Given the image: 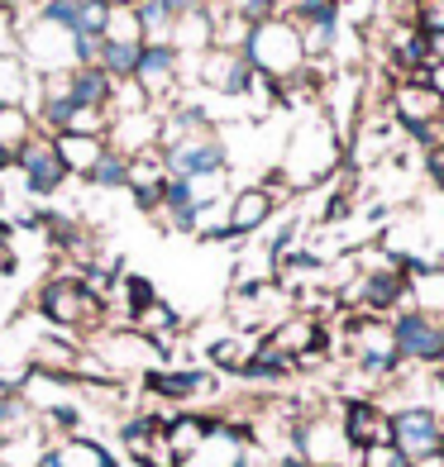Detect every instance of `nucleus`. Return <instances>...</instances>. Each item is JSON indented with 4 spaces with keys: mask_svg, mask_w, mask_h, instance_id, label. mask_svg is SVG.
Returning a JSON list of instances; mask_svg holds the SVG:
<instances>
[{
    "mask_svg": "<svg viewBox=\"0 0 444 467\" xmlns=\"http://www.w3.org/2000/svg\"><path fill=\"white\" fill-rule=\"evenodd\" d=\"M244 57H248V67L268 77V81H291L296 72L306 67V48H301V29L291 25L287 15H272L263 19V25H253L248 34V44H244Z\"/></svg>",
    "mask_w": 444,
    "mask_h": 467,
    "instance_id": "obj_1",
    "label": "nucleus"
},
{
    "mask_svg": "<svg viewBox=\"0 0 444 467\" xmlns=\"http://www.w3.org/2000/svg\"><path fill=\"white\" fill-rule=\"evenodd\" d=\"M38 315L62 334H100L105 329V301H96L81 286L77 272H62V277H48L38 286Z\"/></svg>",
    "mask_w": 444,
    "mask_h": 467,
    "instance_id": "obj_2",
    "label": "nucleus"
},
{
    "mask_svg": "<svg viewBox=\"0 0 444 467\" xmlns=\"http://www.w3.org/2000/svg\"><path fill=\"white\" fill-rule=\"evenodd\" d=\"M334 162H340V139H334L330 119H311L301 130L291 134L287 143V162L278 167L282 182L296 191V186H315L334 172Z\"/></svg>",
    "mask_w": 444,
    "mask_h": 467,
    "instance_id": "obj_3",
    "label": "nucleus"
},
{
    "mask_svg": "<svg viewBox=\"0 0 444 467\" xmlns=\"http://www.w3.org/2000/svg\"><path fill=\"white\" fill-rule=\"evenodd\" d=\"M387 325H392V348L401 363H411V368H439L444 363V320L439 315L407 306Z\"/></svg>",
    "mask_w": 444,
    "mask_h": 467,
    "instance_id": "obj_4",
    "label": "nucleus"
},
{
    "mask_svg": "<svg viewBox=\"0 0 444 467\" xmlns=\"http://www.w3.org/2000/svg\"><path fill=\"white\" fill-rule=\"evenodd\" d=\"M344 348L354 353V363L358 372H368V377H392L401 368V358L392 348V325L383 320V315H349L344 320Z\"/></svg>",
    "mask_w": 444,
    "mask_h": 467,
    "instance_id": "obj_5",
    "label": "nucleus"
},
{
    "mask_svg": "<svg viewBox=\"0 0 444 467\" xmlns=\"http://www.w3.org/2000/svg\"><path fill=\"white\" fill-rule=\"evenodd\" d=\"M100 363H105V372L111 377H120V372H153V368H163L167 363V344H158V338H148L143 329H100L96 334V348H91Z\"/></svg>",
    "mask_w": 444,
    "mask_h": 467,
    "instance_id": "obj_6",
    "label": "nucleus"
},
{
    "mask_svg": "<svg viewBox=\"0 0 444 467\" xmlns=\"http://www.w3.org/2000/svg\"><path fill=\"white\" fill-rule=\"evenodd\" d=\"M19 57H25L29 67H38V77L72 72L77 67V34L29 15L25 25H19Z\"/></svg>",
    "mask_w": 444,
    "mask_h": 467,
    "instance_id": "obj_7",
    "label": "nucleus"
},
{
    "mask_svg": "<svg viewBox=\"0 0 444 467\" xmlns=\"http://www.w3.org/2000/svg\"><path fill=\"white\" fill-rule=\"evenodd\" d=\"M291 453L306 467H344V458L354 453L344 439L340 415H306L291 424Z\"/></svg>",
    "mask_w": 444,
    "mask_h": 467,
    "instance_id": "obj_8",
    "label": "nucleus"
},
{
    "mask_svg": "<svg viewBox=\"0 0 444 467\" xmlns=\"http://www.w3.org/2000/svg\"><path fill=\"white\" fill-rule=\"evenodd\" d=\"M392 443L416 467L444 462V430H439V415L430 406H401V410H392Z\"/></svg>",
    "mask_w": 444,
    "mask_h": 467,
    "instance_id": "obj_9",
    "label": "nucleus"
},
{
    "mask_svg": "<svg viewBox=\"0 0 444 467\" xmlns=\"http://www.w3.org/2000/svg\"><path fill=\"white\" fill-rule=\"evenodd\" d=\"M407 296H411V277L401 272V263L387 253L383 263L368 267L364 277L354 282L349 301H354L358 310H364V315H383V320H387V315H392L396 306H407Z\"/></svg>",
    "mask_w": 444,
    "mask_h": 467,
    "instance_id": "obj_10",
    "label": "nucleus"
},
{
    "mask_svg": "<svg viewBox=\"0 0 444 467\" xmlns=\"http://www.w3.org/2000/svg\"><path fill=\"white\" fill-rule=\"evenodd\" d=\"M15 172H19V182H25V191L29 196H53V191L68 182V167L58 162V153H53V139L48 134H29L25 143H19V153H15Z\"/></svg>",
    "mask_w": 444,
    "mask_h": 467,
    "instance_id": "obj_11",
    "label": "nucleus"
},
{
    "mask_svg": "<svg viewBox=\"0 0 444 467\" xmlns=\"http://www.w3.org/2000/svg\"><path fill=\"white\" fill-rule=\"evenodd\" d=\"M340 424L354 453L377 449V443H392V410H383L373 396H344L340 400Z\"/></svg>",
    "mask_w": 444,
    "mask_h": 467,
    "instance_id": "obj_12",
    "label": "nucleus"
},
{
    "mask_svg": "<svg viewBox=\"0 0 444 467\" xmlns=\"http://www.w3.org/2000/svg\"><path fill=\"white\" fill-rule=\"evenodd\" d=\"M167 158V172L192 182V177H210V172H225L229 167V148L220 134H206V139H182L173 148H163Z\"/></svg>",
    "mask_w": 444,
    "mask_h": 467,
    "instance_id": "obj_13",
    "label": "nucleus"
},
{
    "mask_svg": "<svg viewBox=\"0 0 444 467\" xmlns=\"http://www.w3.org/2000/svg\"><path fill=\"white\" fill-rule=\"evenodd\" d=\"M167 158L163 148H139V153H130V162H124V191H134V205L148 210V215H158L163 205V186H167Z\"/></svg>",
    "mask_w": 444,
    "mask_h": 467,
    "instance_id": "obj_14",
    "label": "nucleus"
},
{
    "mask_svg": "<svg viewBox=\"0 0 444 467\" xmlns=\"http://www.w3.org/2000/svg\"><path fill=\"white\" fill-rule=\"evenodd\" d=\"M253 77H259V72L248 67L244 53H220V48H210V53H201V62H196V81H201V87L216 91V96H229V100L248 96Z\"/></svg>",
    "mask_w": 444,
    "mask_h": 467,
    "instance_id": "obj_15",
    "label": "nucleus"
},
{
    "mask_svg": "<svg viewBox=\"0 0 444 467\" xmlns=\"http://www.w3.org/2000/svg\"><path fill=\"white\" fill-rule=\"evenodd\" d=\"M177 77H182V57H177V48H167V44H143V48H139L134 87L143 91L148 105L163 100V96H173V91H177Z\"/></svg>",
    "mask_w": 444,
    "mask_h": 467,
    "instance_id": "obj_16",
    "label": "nucleus"
},
{
    "mask_svg": "<svg viewBox=\"0 0 444 467\" xmlns=\"http://www.w3.org/2000/svg\"><path fill=\"white\" fill-rule=\"evenodd\" d=\"M387 105H392V115L401 119V130H426V124H435V119H444V100L426 87V77H411V81H396L392 87V96H387Z\"/></svg>",
    "mask_w": 444,
    "mask_h": 467,
    "instance_id": "obj_17",
    "label": "nucleus"
},
{
    "mask_svg": "<svg viewBox=\"0 0 444 467\" xmlns=\"http://www.w3.org/2000/svg\"><path fill=\"white\" fill-rule=\"evenodd\" d=\"M272 215H278V201H272L263 186H244V191H235V196H229L225 234H229V239H248V234H259Z\"/></svg>",
    "mask_w": 444,
    "mask_h": 467,
    "instance_id": "obj_18",
    "label": "nucleus"
},
{
    "mask_svg": "<svg viewBox=\"0 0 444 467\" xmlns=\"http://www.w3.org/2000/svg\"><path fill=\"white\" fill-rule=\"evenodd\" d=\"M143 391L148 396H158V400H192V396H206V391H216V377L210 372H173V368H153V372H143Z\"/></svg>",
    "mask_w": 444,
    "mask_h": 467,
    "instance_id": "obj_19",
    "label": "nucleus"
},
{
    "mask_svg": "<svg viewBox=\"0 0 444 467\" xmlns=\"http://www.w3.org/2000/svg\"><path fill=\"white\" fill-rule=\"evenodd\" d=\"M53 153L68 167V177H91V167L111 153L105 134H53Z\"/></svg>",
    "mask_w": 444,
    "mask_h": 467,
    "instance_id": "obj_20",
    "label": "nucleus"
},
{
    "mask_svg": "<svg viewBox=\"0 0 444 467\" xmlns=\"http://www.w3.org/2000/svg\"><path fill=\"white\" fill-rule=\"evenodd\" d=\"M220 424H225L220 415H173L163 439H167V449H173V458L182 462V458H192L210 434H220Z\"/></svg>",
    "mask_w": 444,
    "mask_h": 467,
    "instance_id": "obj_21",
    "label": "nucleus"
},
{
    "mask_svg": "<svg viewBox=\"0 0 444 467\" xmlns=\"http://www.w3.org/2000/svg\"><path fill=\"white\" fill-rule=\"evenodd\" d=\"M115 91H120V81L111 72H100V67H72L68 72V96L81 105V110H111Z\"/></svg>",
    "mask_w": 444,
    "mask_h": 467,
    "instance_id": "obj_22",
    "label": "nucleus"
},
{
    "mask_svg": "<svg viewBox=\"0 0 444 467\" xmlns=\"http://www.w3.org/2000/svg\"><path fill=\"white\" fill-rule=\"evenodd\" d=\"M34 67L19 53H0V110H29Z\"/></svg>",
    "mask_w": 444,
    "mask_h": 467,
    "instance_id": "obj_23",
    "label": "nucleus"
},
{
    "mask_svg": "<svg viewBox=\"0 0 444 467\" xmlns=\"http://www.w3.org/2000/svg\"><path fill=\"white\" fill-rule=\"evenodd\" d=\"M167 48H177V57H186V53H192V57L210 53V10H192V15L173 19Z\"/></svg>",
    "mask_w": 444,
    "mask_h": 467,
    "instance_id": "obj_24",
    "label": "nucleus"
},
{
    "mask_svg": "<svg viewBox=\"0 0 444 467\" xmlns=\"http://www.w3.org/2000/svg\"><path fill=\"white\" fill-rule=\"evenodd\" d=\"M259 338L263 334H225V338H216V344H210V368H216V372H229V377H239V368L248 363V358H253V348H259Z\"/></svg>",
    "mask_w": 444,
    "mask_h": 467,
    "instance_id": "obj_25",
    "label": "nucleus"
},
{
    "mask_svg": "<svg viewBox=\"0 0 444 467\" xmlns=\"http://www.w3.org/2000/svg\"><path fill=\"white\" fill-rule=\"evenodd\" d=\"M53 458H58V467H120V462H115V453L105 449V443L87 439V434L62 439L58 449H53Z\"/></svg>",
    "mask_w": 444,
    "mask_h": 467,
    "instance_id": "obj_26",
    "label": "nucleus"
},
{
    "mask_svg": "<svg viewBox=\"0 0 444 467\" xmlns=\"http://www.w3.org/2000/svg\"><path fill=\"white\" fill-rule=\"evenodd\" d=\"M296 372V363L287 353H278V348H268L263 338H259V348H253V358L239 368V377L244 381H282V377H291Z\"/></svg>",
    "mask_w": 444,
    "mask_h": 467,
    "instance_id": "obj_27",
    "label": "nucleus"
},
{
    "mask_svg": "<svg viewBox=\"0 0 444 467\" xmlns=\"http://www.w3.org/2000/svg\"><path fill=\"white\" fill-rule=\"evenodd\" d=\"M34 424V410L25 406L19 387H0V439H15Z\"/></svg>",
    "mask_w": 444,
    "mask_h": 467,
    "instance_id": "obj_28",
    "label": "nucleus"
},
{
    "mask_svg": "<svg viewBox=\"0 0 444 467\" xmlns=\"http://www.w3.org/2000/svg\"><path fill=\"white\" fill-rule=\"evenodd\" d=\"M134 329H143L148 338H158V344H167V338H173V334L182 329V315H177V310H173V306H167L163 296H158V301H153V306H148V310L139 315V320H134Z\"/></svg>",
    "mask_w": 444,
    "mask_h": 467,
    "instance_id": "obj_29",
    "label": "nucleus"
},
{
    "mask_svg": "<svg viewBox=\"0 0 444 467\" xmlns=\"http://www.w3.org/2000/svg\"><path fill=\"white\" fill-rule=\"evenodd\" d=\"M139 48L143 44H111V38H100V72H111L115 81H134Z\"/></svg>",
    "mask_w": 444,
    "mask_h": 467,
    "instance_id": "obj_30",
    "label": "nucleus"
},
{
    "mask_svg": "<svg viewBox=\"0 0 444 467\" xmlns=\"http://www.w3.org/2000/svg\"><path fill=\"white\" fill-rule=\"evenodd\" d=\"M134 15H139V29H143V44H167L173 15H167L163 0H134Z\"/></svg>",
    "mask_w": 444,
    "mask_h": 467,
    "instance_id": "obj_31",
    "label": "nucleus"
},
{
    "mask_svg": "<svg viewBox=\"0 0 444 467\" xmlns=\"http://www.w3.org/2000/svg\"><path fill=\"white\" fill-rule=\"evenodd\" d=\"M105 38H111V44H143V29H139L134 5H111V19H105Z\"/></svg>",
    "mask_w": 444,
    "mask_h": 467,
    "instance_id": "obj_32",
    "label": "nucleus"
},
{
    "mask_svg": "<svg viewBox=\"0 0 444 467\" xmlns=\"http://www.w3.org/2000/svg\"><path fill=\"white\" fill-rule=\"evenodd\" d=\"M120 291H124V310H130V320H139V315L158 301V291H153V282L148 277H139V272H130V277L120 282Z\"/></svg>",
    "mask_w": 444,
    "mask_h": 467,
    "instance_id": "obj_33",
    "label": "nucleus"
},
{
    "mask_svg": "<svg viewBox=\"0 0 444 467\" xmlns=\"http://www.w3.org/2000/svg\"><path fill=\"white\" fill-rule=\"evenodd\" d=\"M216 5H220V10H229V15H239L244 25H263V19L282 15L278 0H216Z\"/></svg>",
    "mask_w": 444,
    "mask_h": 467,
    "instance_id": "obj_34",
    "label": "nucleus"
},
{
    "mask_svg": "<svg viewBox=\"0 0 444 467\" xmlns=\"http://www.w3.org/2000/svg\"><path fill=\"white\" fill-rule=\"evenodd\" d=\"M105 19H111V5H105V0H81L77 38H105Z\"/></svg>",
    "mask_w": 444,
    "mask_h": 467,
    "instance_id": "obj_35",
    "label": "nucleus"
},
{
    "mask_svg": "<svg viewBox=\"0 0 444 467\" xmlns=\"http://www.w3.org/2000/svg\"><path fill=\"white\" fill-rule=\"evenodd\" d=\"M77 10H81V0H38L34 19H48V25L77 34Z\"/></svg>",
    "mask_w": 444,
    "mask_h": 467,
    "instance_id": "obj_36",
    "label": "nucleus"
},
{
    "mask_svg": "<svg viewBox=\"0 0 444 467\" xmlns=\"http://www.w3.org/2000/svg\"><path fill=\"white\" fill-rule=\"evenodd\" d=\"M124 162H130V158H124V153H115V148H111V153H105L96 167H91V186H100V191H111V186H124Z\"/></svg>",
    "mask_w": 444,
    "mask_h": 467,
    "instance_id": "obj_37",
    "label": "nucleus"
},
{
    "mask_svg": "<svg viewBox=\"0 0 444 467\" xmlns=\"http://www.w3.org/2000/svg\"><path fill=\"white\" fill-rule=\"evenodd\" d=\"M411 25L420 34H444V0H416V5H411Z\"/></svg>",
    "mask_w": 444,
    "mask_h": 467,
    "instance_id": "obj_38",
    "label": "nucleus"
},
{
    "mask_svg": "<svg viewBox=\"0 0 444 467\" xmlns=\"http://www.w3.org/2000/svg\"><path fill=\"white\" fill-rule=\"evenodd\" d=\"M358 467H416L396 443H377V449H364L358 453Z\"/></svg>",
    "mask_w": 444,
    "mask_h": 467,
    "instance_id": "obj_39",
    "label": "nucleus"
},
{
    "mask_svg": "<svg viewBox=\"0 0 444 467\" xmlns=\"http://www.w3.org/2000/svg\"><path fill=\"white\" fill-rule=\"evenodd\" d=\"M444 67V34H426V72Z\"/></svg>",
    "mask_w": 444,
    "mask_h": 467,
    "instance_id": "obj_40",
    "label": "nucleus"
},
{
    "mask_svg": "<svg viewBox=\"0 0 444 467\" xmlns=\"http://www.w3.org/2000/svg\"><path fill=\"white\" fill-rule=\"evenodd\" d=\"M167 5V15L173 19H182V15H192V10H206V0H163Z\"/></svg>",
    "mask_w": 444,
    "mask_h": 467,
    "instance_id": "obj_41",
    "label": "nucleus"
},
{
    "mask_svg": "<svg viewBox=\"0 0 444 467\" xmlns=\"http://www.w3.org/2000/svg\"><path fill=\"white\" fill-rule=\"evenodd\" d=\"M38 10V0H0V10H10V15H19V19H25V10Z\"/></svg>",
    "mask_w": 444,
    "mask_h": 467,
    "instance_id": "obj_42",
    "label": "nucleus"
},
{
    "mask_svg": "<svg viewBox=\"0 0 444 467\" xmlns=\"http://www.w3.org/2000/svg\"><path fill=\"white\" fill-rule=\"evenodd\" d=\"M435 415H439V430H444V410H435Z\"/></svg>",
    "mask_w": 444,
    "mask_h": 467,
    "instance_id": "obj_43",
    "label": "nucleus"
},
{
    "mask_svg": "<svg viewBox=\"0 0 444 467\" xmlns=\"http://www.w3.org/2000/svg\"><path fill=\"white\" fill-rule=\"evenodd\" d=\"M278 5H282V0H278Z\"/></svg>",
    "mask_w": 444,
    "mask_h": 467,
    "instance_id": "obj_44",
    "label": "nucleus"
},
{
    "mask_svg": "<svg viewBox=\"0 0 444 467\" xmlns=\"http://www.w3.org/2000/svg\"><path fill=\"white\" fill-rule=\"evenodd\" d=\"M0 467H5V462H0Z\"/></svg>",
    "mask_w": 444,
    "mask_h": 467,
    "instance_id": "obj_45",
    "label": "nucleus"
},
{
    "mask_svg": "<svg viewBox=\"0 0 444 467\" xmlns=\"http://www.w3.org/2000/svg\"><path fill=\"white\" fill-rule=\"evenodd\" d=\"M439 368H444V363H439Z\"/></svg>",
    "mask_w": 444,
    "mask_h": 467,
    "instance_id": "obj_46",
    "label": "nucleus"
}]
</instances>
